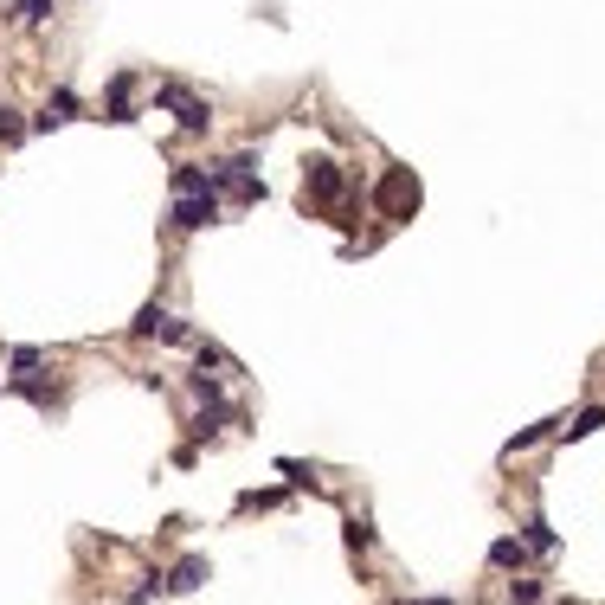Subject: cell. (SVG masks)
<instances>
[{
  "instance_id": "cell-1",
  "label": "cell",
  "mask_w": 605,
  "mask_h": 605,
  "mask_svg": "<svg viewBox=\"0 0 605 605\" xmlns=\"http://www.w3.org/2000/svg\"><path fill=\"white\" fill-rule=\"evenodd\" d=\"M373 206H381V219H412L419 213V174L412 168H387L381 187H373Z\"/></svg>"
},
{
  "instance_id": "cell-2",
  "label": "cell",
  "mask_w": 605,
  "mask_h": 605,
  "mask_svg": "<svg viewBox=\"0 0 605 605\" xmlns=\"http://www.w3.org/2000/svg\"><path fill=\"white\" fill-rule=\"evenodd\" d=\"M342 193H348V174L329 155H316L310 168H302V206H335Z\"/></svg>"
},
{
  "instance_id": "cell-3",
  "label": "cell",
  "mask_w": 605,
  "mask_h": 605,
  "mask_svg": "<svg viewBox=\"0 0 605 605\" xmlns=\"http://www.w3.org/2000/svg\"><path fill=\"white\" fill-rule=\"evenodd\" d=\"M155 104H162V110H174L187 135H206V129H213V104H200V97H187L181 84H162V91H155Z\"/></svg>"
},
{
  "instance_id": "cell-4",
  "label": "cell",
  "mask_w": 605,
  "mask_h": 605,
  "mask_svg": "<svg viewBox=\"0 0 605 605\" xmlns=\"http://www.w3.org/2000/svg\"><path fill=\"white\" fill-rule=\"evenodd\" d=\"M181 233H200V225H213L219 219V193L206 187V193H174V213H168Z\"/></svg>"
},
{
  "instance_id": "cell-5",
  "label": "cell",
  "mask_w": 605,
  "mask_h": 605,
  "mask_svg": "<svg viewBox=\"0 0 605 605\" xmlns=\"http://www.w3.org/2000/svg\"><path fill=\"white\" fill-rule=\"evenodd\" d=\"M206 580H213V567H206L200 554H187V560H181V567L168 573V592H200Z\"/></svg>"
},
{
  "instance_id": "cell-6",
  "label": "cell",
  "mask_w": 605,
  "mask_h": 605,
  "mask_svg": "<svg viewBox=\"0 0 605 605\" xmlns=\"http://www.w3.org/2000/svg\"><path fill=\"white\" fill-rule=\"evenodd\" d=\"M129 91H135V78H129V71H116V78H110V123H135Z\"/></svg>"
},
{
  "instance_id": "cell-7",
  "label": "cell",
  "mask_w": 605,
  "mask_h": 605,
  "mask_svg": "<svg viewBox=\"0 0 605 605\" xmlns=\"http://www.w3.org/2000/svg\"><path fill=\"white\" fill-rule=\"evenodd\" d=\"M71 116H78V97H71V91H52L45 116H33V123H39V129H58V123H71Z\"/></svg>"
},
{
  "instance_id": "cell-8",
  "label": "cell",
  "mask_w": 605,
  "mask_h": 605,
  "mask_svg": "<svg viewBox=\"0 0 605 605\" xmlns=\"http://www.w3.org/2000/svg\"><path fill=\"white\" fill-rule=\"evenodd\" d=\"M187 387H193V400H200V406H225L219 373H206V367H200V373H187Z\"/></svg>"
},
{
  "instance_id": "cell-9",
  "label": "cell",
  "mask_w": 605,
  "mask_h": 605,
  "mask_svg": "<svg viewBox=\"0 0 605 605\" xmlns=\"http://www.w3.org/2000/svg\"><path fill=\"white\" fill-rule=\"evenodd\" d=\"M162 322H168V310H162V302H142V316L129 322L135 335H162Z\"/></svg>"
},
{
  "instance_id": "cell-10",
  "label": "cell",
  "mask_w": 605,
  "mask_h": 605,
  "mask_svg": "<svg viewBox=\"0 0 605 605\" xmlns=\"http://www.w3.org/2000/svg\"><path fill=\"white\" fill-rule=\"evenodd\" d=\"M14 20H20V26H39V20H52V0H14Z\"/></svg>"
},
{
  "instance_id": "cell-11",
  "label": "cell",
  "mask_w": 605,
  "mask_h": 605,
  "mask_svg": "<svg viewBox=\"0 0 605 605\" xmlns=\"http://www.w3.org/2000/svg\"><path fill=\"white\" fill-rule=\"evenodd\" d=\"M599 425H605V406H586V412L567 425V438H586V431H599Z\"/></svg>"
},
{
  "instance_id": "cell-12",
  "label": "cell",
  "mask_w": 605,
  "mask_h": 605,
  "mask_svg": "<svg viewBox=\"0 0 605 605\" xmlns=\"http://www.w3.org/2000/svg\"><path fill=\"white\" fill-rule=\"evenodd\" d=\"M162 342H168V348H187V342H193V329H187L181 316H168V322H162Z\"/></svg>"
},
{
  "instance_id": "cell-13",
  "label": "cell",
  "mask_w": 605,
  "mask_h": 605,
  "mask_svg": "<svg viewBox=\"0 0 605 605\" xmlns=\"http://www.w3.org/2000/svg\"><path fill=\"white\" fill-rule=\"evenodd\" d=\"M490 560H496V567H521V541H509V535H502V541L490 548Z\"/></svg>"
},
{
  "instance_id": "cell-14",
  "label": "cell",
  "mask_w": 605,
  "mask_h": 605,
  "mask_svg": "<svg viewBox=\"0 0 605 605\" xmlns=\"http://www.w3.org/2000/svg\"><path fill=\"white\" fill-rule=\"evenodd\" d=\"M528 548H541V554H548V548H554V528H548V521H541V515H535V521H528Z\"/></svg>"
},
{
  "instance_id": "cell-15",
  "label": "cell",
  "mask_w": 605,
  "mask_h": 605,
  "mask_svg": "<svg viewBox=\"0 0 605 605\" xmlns=\"http://www.w3.org/2000/svg\"><path fill=\"white\" fill-rule=\"evenodd\" d=\"M26 135V123H20V110H0V142H20Z\"/></svg>"
},
{
  "instance_id": "cell-16",
  "label": "cell",
  "mask_w": 605,
  "mask_h": 605,
  "mask_svg": "<svg viewBox=\"0 0 605 605\" xmlns=\"http://www.w3.org/2000/svg\"><path fill=\"white\" fill-rule=\"evenodd\" d=\"M509 592H515V605H541V580H515Z\"/></svg>"
},
{
  "instance_id": "cell-17",
  "label": "cell",
  "mask_w": 605,
  "mask_h": 605,
  "mask_svg": "<svg viewBox=\"0 0 605 605\" xmlns=\"http://www.w3.org/2000/svg\"><path fill=\"white\" fill-rule=\"evenodd\" d=\"M367 541H373V528L361 515H348V548H367Z\"/></svg>"
},
{
  "instance_id": "cell-18",
  "label": "cell",
  "mask_w": 605,
  "mask_h": 605,
  "mask_svg": "<svg viewBox=\"0 0 605 605\" xmlns=\"http://www.w3.org/2000/svg\"><path fill=\"white\" fill-rule=\"evenodd\" d=\"M283 477H290V483H296V490H316V477H310V471H302V464H296V458H283Z\"/></svg>"
},
{
  "instance_id": "cell-19",
  "label": "cell",
  "mask_w": 605,
  "mask_h": 605,
  "mask_svg": "<svg viewBox=\"0 0 605 605\" xmlns=\"http://www.w3.org/2000/svg\"><path fill=\"white\" fill-rule=\"evenodd\" d=\"M39 361H45V354H39V348H14V373H33V367H39Z\"/></svg>"
}]
</instances>
